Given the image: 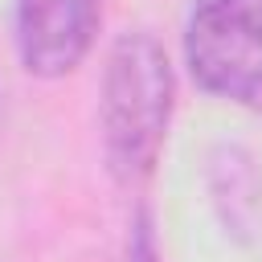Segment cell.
<instances>
[{"label": "cell", "mask_w": 262, "mask_h": 262, "mask_svg": "<svg viewBox=\"0 0 262 262\" xmlns=\"http://www.w3.org/2000/svg\"><path fill=\"white\" fill-rule=\"evenodd\" d=\"M102 0H16V53L33 78H61L94 45Z\"/></svg>", "instance_id": "3957f363"}, {"label": "cell", "mask_w": 262, "mask_h": 262, "mask_svg": "<svg viewBox=\"0 0 262 262\" xmlns=\"http://www.w3.org/2000/svg\"><path fill=\"white\" fill-rule=\"evenodd\" d=\"M184 61L205 94L262 111V0H192Z\"/></svg>", "instance_id": "7a4b0ae2"}, {"label": "cell", "mask_w": 262, "mask_h": 262, "mask_svg": "<svg viewBox=\"0 0 262 262\" xmlns=\"http://www.w3.org/2000/svg\"><path fill=\"white\" fill-rule=\"evenodd\" d=\"M176 78L164 45L151 33H123L102 66V147L119 184H143L168 139Z\"/></svg>", "instance_id": "6da1fadb"}]
</instances>
